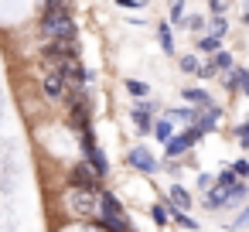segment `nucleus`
Here are the masks:
<instances>
[{
	"label": "nucleus",
	"instance_id": "obj_1",
	"mask_svg": "<svg viewBox=\"0 0 249 232\" xmlns=\"http://www.w3.org/2000/svg\"><path fill=\"white\" fill-rule=\"evenodd\" d=\"M38 35H41V41H79V24H75V18H72V7L41 11V18H38Z\"/></svg>",
	"mask_w": 249,
	"mask_h": 232
},
{
	"label": "nucleus",
	"instance_id": "obj_2",
	"mask_svg": "<svg viewBox=\"0 0 249 232\" xmlns=\"http://www.w3.org/2000/svg\"><path fill=\"white\" fill-rule=\"evenodd\" d=\"M205 140V133L191 123V126H181V130H174V137L164 143V161H174V157H184L188 150H195L198 143Z\"/></svg>",
	"mask_w": 249,
	"mask_h": 232
},
{
	"label": "nucleus",
	"instance_id": "obj_3",
	"mask_svg": "<svg viewBox=\"0 0 249 232\" xmlns=\"http://www.w3.org/2000/svg\"><path fill=\"white\" fill-rule=\"evenodd\" d=\"M65 181H69L72 191H89V195H99V188H103V178H99L86 161H72Z\"/></svg>",
	"mask_w": 249,
	"mask_h": 232
},
{
	"label": "nucleus",
	"instance_id": "obj_4",
	"mask_svg": "<svg viewBox=\"0 0 249 232\" xmlns=\"http://www.w3.org/2000/svg\"><path fill=\"white\" fill-rule=\"evenodd\" d=\"M160 116V103L157 99H133V106H130V123L137 126V133L140 137H150V130H154V120Z\"/></svg>",
	"mask_w": 249,
	"mask_h": 232
},
{
	"label": "nucleus",
	"instance_id": "obj_5",
	"mask_svg": "<svg viewBox=\"0 0 249 232\" xmlns=\"http://www.w3.org/2000/svg\"><path fill=\"white\" fill-rule=\"evenodd\" d=\"M126 164H130L137 174H143V178H154V174L160 171V161H157L143 143H137V147H130V150H126Z\"/></svg>",
	"mask_w": 249,
	"mask_h": 232
},
{
	"label": "nucleus",
	"instance_id": "obj_6",
	"mask_svg": "<svg viewBox=\"0 0 249 232\" xmlns=\"http://www.w3.org/2000/svg\"><path fill=\"white\" fill-rule=\"evenodd\" d=\"M41 92H45V99H48L52 106H65V99H69L72 86H69L62 75H55V72H45V79H41Z\"/></svg>",
	"mask_w": 249,
	"mask_h": 232
},
{
	"label": "nucleus",
	"instance_id": "obj_7",
	"mask_svg": "<svg viewBox=\"0 0 249 232\" xmlns=\"http://www.w3.org/2000/svg\"><path fill=\"white\" fill-rule=\"evenodd\" d=\"M160 201H164L167 208H178V212H191V205H195L191 191H188L181 181H171V184L160 191Z\"/></svg>",
	"mask_w": 249,
	"mask_h": 232
},
{
	"label": "nucleus",
	"instance_id": "obj_8",
	"mask_svg": "<svg viewBox=\"0 0 249 232\" xmlns=\"http://www.w3.org/2000/svg\"><path fill=\"white\" fill-rule=\"evenodd\" d=\"M174 24L167 21V18H160L157 24H154V35H157V45H160V52L167 55V58H178V41H174V31H171Z\"/></svg>",
	"mask_w": 249,
	"mask_h": 232
},
{
	"label": "nucleus",
	"instance_id": "obj_9",
	"mask_svg": "<svg viewBox=\"0 0 249 232\" xmlns=\"http://www.w3.org/2000/svg\"><path fill=\"white\" fill-rule=\"evenodd\" d=\"M181 103L195 106V109H205V106H215V96L205 89V86H181Z\"/></svg>",
	"mask_w": 249,
	"mask_h": 232
},
{
	"label": "nucleus",
	"instance_id": "obj_10",
	"mask_svg": "<svg viewBox=\"0 0 249 232\" xmlns=\"http://www.w3.org/2000/svg\"><path fill=\"white\" fill-rule=\"evenodd\" d=\"M242 79H246V65H239V62H235L229 72H222V75H218V86L225 89V96H239Z\"/></svg>",
	"mask_w": 249,
	"mask_h": 232
},
{
	"label": "nucleus",
	"instance_id": "obj_11",
	"mask_svg": "<svg viewBox=\"0 0 249 232\" xmlns=\"http://www.w3.org/2000/svg\"><path fill=\"white\" fill-rule=\"evenodd\" d=\"M160 116H167L174 126H191V120H195V106L178 103V106H171V109H160Z\"/></svg>",
	"mask_w": 249,
	"mask_h": 232
},
{
	"label": "nucleus",
	"instance_id": "obj_12",
	"mask_svg": "<svg viewBox=\"0 0 249 232\" xmlns=\"http://www.w3.org/2000/svg\"><path fill=\"white\" fill-rule=\"evenodd\" d=\"M249 201V181H235L229 191H225V212H232V208H242Z\"/></svg>",
	"mask_w": 249,
	"mask_h": 232
},
{
	"label": "nucleus",
	"instance_id": "obj_13",
	"mask_svg": "<svg viewBox=\"0 0 249 232\" xmlns=\"http://www.w3.org/2000/svg\"><path fill=\"white\" fill-rule=\"evenodd\" d=\"M181 31H188L191 38L205 35V31H208V14H191V11H188V18L181 21Z\"/></svg>",
	"mask_w": 249,
	"mask_h": 232
},
{
	"label": "nucleus",
	"instance_id": "obj_14",
	"mask_svg": "<svg viewBox=\"0 0 249 232\" xmlns=\"http://www.w3.org/2000/svg\"><path fill=\"white\" fill-rule=\"evenodd\" d=\"M178 69H181L184 75H195V79H198V72H201V55H198V52H178Z\"/></svg>",
	"mask_w": 249,
	"mask_h": 232
},
{
	"label": "nucleus",
	"instance_id": "obj_15",
	"mask_svg": "<svg viewBox=\"0 0 249 232\" xmlns=\"http://www.w3.org/2000/svg\"><path fill=\"white\" fill-rule=\"evenodd\" d=\"M218 48H225V41H222V38H215V35H208V31L195 38V52H198V55H215Z\"/></svg>",
	"mask_w": 249,
	"mask_h": 232
},
{
	"label": "nucleus",
	"instance_id": "obj_16",
	"mask_svg": "<svg viewBox=\"0 0 249 232\" xmlns=\"http://www.w3.org/2000/svg\"><path fill=\"white\" fill-rule=\"evenodd\" d=\"M229 31H232V24H229V14H208V35H215V38H229Z\"/></svg>",
	"mask_w": 249,
	"mask_h": 232
},
{
	"label": "nucleus",
	"instance_id": "obj_17",
	"mask_svg": "<svg viewBox=\"0 0 249 232\" xmlns=\"http://www.w3.org/2000/svg\"><path fill=\"white\" fill-rule=\"evenodd\" d=\"M123 89H126V96H133V99H147V96H150V82H143V79H137V75L123 79Z\"/></svg>",
	"mask_w": 249,
	"mask_h": 232
},
{
	"label": "nucleus",
	"instance_id": "obj_18",
	"mask_svg": "<svg viewBox=\"0 0 249 232\" xmlns=\"http://www.w3.org/2000/svg\"><path fill=\"white\" fill-rule=\"evenodd\" d=\"M150 137H154L157 143H167V140L174 137V123H171L167 116H157V120H154V130H150Z\"/></svg>",
	"mask_w": 249,
	"mask_h": 232
},
{
	"label": "nucleus",
	"instance_id": "obj_19",
	"mask_svg": "<svg viewBox=\"0 0 249 232\" xmlns=\"http://www.w3.org/2000/svg\"><path fill=\"white\" fill-rule=\"evenodd\" d=\"M171 212V225H178V229H184V232H198L201 225H198V218H191V212H178V208H167Z\"/></svg>",
	"mask_w": 249,
	"mask_h": 232
},
{
	"label": "nucleus",
	"instance_id": "obj_20",
	"mask_svg": "<svg viewBox=\"0 0 249 232\" xmlns=\"http://www.w3.org/2000/svg\"><path fill=\"white\" fill-rule=\"evenodd\" d=\"M184 18H188V0H167V21L174 28H181Z\"/></svg>",
	"mask_w": 249,
	"mask_h": 232
},
{
	"label": "nucleus",
	"instance_id": "obj_21",
	"mask_svg": "<svg viewBox=\"0 0 249 232\" xmlns=\"http://www.w3.org/2000/svg\"><path fill=\"white\" fill-rule=\"evenodd\" d=\"M208 62H212V65L218 69V75H222V72H229V69L235 65V55H232L229 48H218L215 55H208Z\"/></svg>",
	"mask_w": 249,
	"mask_h": 232
},
{
	"label": "nucleus",
	"instance_id": "obj_22",
	"mask_svg": "<svg viewBox=\"0 0 249 232\" xmlns=\"http://www.w3.org/2000/svg\"><path fill=\"white\" fill-rule=\"evenodd\" d=\"M235 181H242V178H239V174H235V171H232L229 164H225V167H222V171L215 174V188H222V191H229V188H232Z\"/></svg>",
	"mask_w": 249,
	"mask_h": 232
},
{
	"label": "nucleus",
	"instance_id": "obj_23",
	"mask_svg": "<svg viewBox=\"0 0 249 232\" xmlns=\"http://www.w3.org/2000/svg\"><path fill=\"white\" fill-rule=\"evenodd\" d=\"M242 229H249V201L239 208V215L232 222H225V232H242Z\"/></svg>",
	"mask_w": 249,
	"mask_h": 232
},
{
	"label": "nucleus",
	"instance_id": "obj_24",
	"mask_svg": "<svg viewBox=\"0 0 249 232\" xmlns=\"http://www.w3.org/2000/svg\"><path fill=\"white\" fill-rule=\"evenodd\" d=\"M150 218H154V225H167V222H171L167 205H164V201H154V205H150Z\"/></svg>",
	"mask_w": 249,
	"mask_h": 232
},
{
	"label": "nucleus",
	"instance_id": "obj_25",
	"mask_svg": "<svg viewBox=\"0 0 249 232\" xmlns=\"http://www.w3.org/2000/svg\"><path fill=\"white\" fill-rule=\"evenodd\" d=\"M160 171H167V178H171V181H178V178H181V171H184V164H181V157H174V161H160Z\"/></svg>",
	"mask_w": 249,
	"mask_h": 232
},
{
	"label": "nucleus",
	"instance_id": "obj_26",
	"mask_svg": "<svg viewBox=\"0 0 249 232\" xmlns=\"http://www.w3.org/2000/svg\"><path fill=\"white\" fill-rule=\"evenodd\" d=\"M232 137H235V143H239L242 150H249V120H242V123L232 130Z\"/></svg>",
	"mask_w": 249,
	"mask_h": 232
},
{
	"label": "nucleus",
	"instance_id": "obj_27",
	"mask_svg": "<svg viewBox=\"0 0 249 232\" xmlns=\"http://www.w3.org/2000/svg\"><path fill=\"white\" fill-rule=\"evenodd\" d=\"M198 79H201V82H212V79H218V69H215L208 58H201V72H198Z\"/></svg>",
	"mask_w": 249,
	"mask_h": 232
},
{
	"label": "nucleus",
	"instance_id": "obj_28",
	"mask_svg": "<svg viewBox=\"0 0 249 232\" xmlns=\"http://www.w3.org/2000/svg\"><path fill=\"white\" fill-rule=\"evenodd\" d=\"M229 7H232V0H208V14L215 18V14H229Z\"/></svg>",
	"mask_w": 249,
	"mask_h": 232
},
{
	"label": "nucleus",
	"instance_id": "obj_29",
	"mask_svg": "<svg viewBox=\"0 0 249 232\" xmlns=\"http://www.w3.org/2000/svg\"><path fill=\"white\" fill-rule=\"evenodd\" d=\"M113 4H116L120 11H143L147 0H113Z\"/></svg>",
	"mask_w": 249,
	"mask_h": 232
},
{
	"label": "nucleus",
	"instance_id": "obj_30",
	"mask_svg": "<svg viewBox=\"0 0 249 232\" xmlns=\"http://www.w3.org/2000/svg\"><path fill=\"white\" fill-rule=\"evenodd\" d=\"M229 167H232V171H235V174H239V178H242V181H246V178H249V157H239V161H232V164H229Z\"/></svg>",
	"mask_w": 249,
	"mask_h": 232
},
{
	"label": "nucleus",
	"instance_id": "obj_31",
	"mask_svg": "<svg viewBox=\"0 0 249 232\" xmlns=\"http://www.w3.org/2000/svg\"><path fill=\"white\" fill-rule=\"evenodd\" d=\"M212 184H215V174H208V171H198V195H201V191H208Z\"/></svg>",
	"mask_w": 249,
	"mask_h": 232
},
{
	"label": "nucleus",
	"instance_id": "obj_32",
	"mask_svg": "<svg viewBox=\"0 0 249 232\" xmlns=\"http://www.w3.org/2000/svg\"><path fill=\"white\" fill-rule=\"evenodd\" d=\"M239 96H246V99H249V69H246V79H242V89H239Z\"/></svg>",
	"mask_w": 249,
	"mask_h": 232
},
{
	"label": "nucleus",
	"instance_id": "obj_33",
	"mask_svg": "<svg viewBox=\"0 0 249 232\" xmlns=\"http://www.w3.org/2000/svg\"><path fill=\"white\" fill-rule=\"evenodd\" d=\"M242 28H249V11H242Z\"/></svg>",
	"mask_w": 249,
	"mask_h": 232
},
{
	"label": "nucleus",
	"instance_id": "obj_34",
	"mask_svg": "<svg viewBox=\"0 0 249 232\" xmlns=\"http://www.w3.org/2000/svg\"><path fill=\"white\" fill-rule=\"evenodd\" d=\"M246 120H249V116H246Z\"/></svg>",
	"mask_w": 249,
	"mask_h": 232
}]
</instances>
